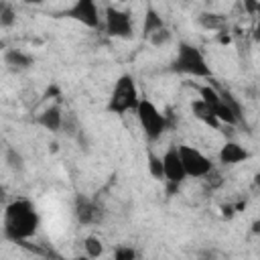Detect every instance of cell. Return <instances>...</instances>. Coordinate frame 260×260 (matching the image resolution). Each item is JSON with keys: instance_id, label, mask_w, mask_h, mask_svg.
<instances>
[{"instance_id": "cell-21", "label": "cell", "mask_w": 260, "mask_h": 260, "mask_svg": "<svg viewBox=\"0 0 260 260\" xmlns=\"http://www.w3.org/2000/svg\"><path fill=\"white\" fill-rule=\"evenodd\" d=\"M16 22V10L12 8V4L2 2L0 4V26L2 28H10Z\"/></svg>"}, {"instance_id": "cell-3", "label": "cell", "mask_w": 260, "mask_h": 260, "mask_svg": "<svg viewBox=\"0 0 260 260\" xmlns=\"http://www.w3.org/2000/svg\"><path fill=\"white\" fill-rule=\"evenodd\" d=\"M140 95H138V87H136V81L130 73H124L118 77V81L114 83V89L110 93V100H108V112L112 114H126L130 110L136 112L138 104H140Z\"/></svg>"}, {"instance_id": "cell-18", "label": "cell", "mask_w": 260, "mask_h": 260, "mask_svg": "<svg viewBox=\"0 0 260 260\" xmlns=\"http://www.w3.org/2000/svg\"><path fill=\"white\" fill-rule=\"evenodd\" d=\"M83 248H85V256L91 258V260H95L104 254V242L98 236H87L83 240Z\"/></svg>"}, {"instance_id": "cell-12", "label": "cell", "mask_w": 260, "mask_h": 260, "mask_svg": "<svg viewBox=\"0 0 260 260\" xmlns=\"http://www.w3.org/2000/svg\"><path fill=\"white\" fill-rule=\"evenodd\" d=\"M63 110L59 106H49L37 116V124L49 132H59L63 126Z\"/></svg>"}, {"instance_id": "cell-15", "label": "cell", "mask_w": 260, "mask_h": 260, "mask_svg": "<svg viewBox=\"0 0 260 260\" xmlns=\"http://www.w3.org/2000/svg\"><path fill=\"white\" fill-rule=\"evenodd\" d=\"M197 20L205 30H223L225 28V18H223V14H217V12H201Z\"/></svg>"}, {"instance_id": "cell-28", "label": "cell", "mask_w": 260, "mask_h": 260, "mask_svg": "<svg viewBox=\"0 0 260 260\" xmlns=\"http://www.w3.org/2000/svg\"><path fill=\"white\" fill-rule=\"evenodd\" d=\"M71 260H91V258H87V256H77V258H71Z\"/></svg>"}, {"instance_id": "cell-5", "label": "cell", "mask_w": 260, "mask_h": 260, "mask_svg": "<svg viewBox=\"0 0 260 260\" xmlns=\"http://www.w3.org/2000/svg\"><path fill=\"white\" fill-rule=\"evenodd\" d=\"M104 28L114 39H132L134 37L132 14L114 4H108L104 10Z\"/></svg>"}, {"instance_id": "cell-11", "label": "cell", "mask_w": 260, "mask_h": 260, "mask_svg": "<svg viewBox=\"0 0 260 260\" xmlns=\"http://www.w3.org/2000/svg\"><path fill=\"white\" fill-rule=\"evenodd\" d=\"M217 156H219V162L221 165H238V162H244L250 156V152L242 144H238L234 140H228L219 148V154Z\"/></svg>"}, {"instance_id": "cell-19", "label": "cell", "mask_w": 260, "mask_h": 260, "mask_svg": "<svg viewBox=\"0 0 260 260\" xmlns=\"http://www.w3.org/2000/svg\"><path fill=\"white\" fill-rule=\"evenodd\" d=\"M146 165H148V173L156 179V181H162L165 179V167H162V156H156L154 152H150L146 156Z\"/></svg>"}, {"instance_id": "cell-2", "label": "cell", "mask_w": 260, "mask_h": 260, "mask_svg": "<svg viewBox=\"0 0 260 260\" xmlns=\"http://www.w3.org/2000/svg\"><path fill=\"white\" fill-rule=\"evenodd\" d=\"M171 71L193 77H211V67L207 65V59L191 43H179L177 55L171 63Z\"/></svg>"}, {"instance_id": "cell-8", "label": "cell", "mask_w": 260, "mask_h": 260, "mask_svg": "<svg viewBox=\"0 0 260 260\" xmlns=\"http://www.w3.org/2000/svg\"><path fill=\"white\" fill-rule=\"evenodd\" d=\"M63 16L81 22L87 28H100V10L93 0H75L69 8H65Z\"/></svg>"}, {"instance_id": "cell-4", "label": "cell", "mask_w": 260, "mask_h": 260, "mask_svg": "<svg viewBox=\"0 0 260 260\" xmlns=\"http://www.w3.org/2000/svg\"><path fill=\"white\" fill-rule=\"evenodd\" d=\"M136 118H138V124L148 140L160 138L162 132L167 130V116L160 114V110L150 100H140V104L136 108Z\"/></svg>"}, {"instance_id": "cell-25", "label": "cell", "mask_w": 260, "mask_h": 260, "mask_svg": "<svg viewBox=\"0 0 260 260\" xmlns=\"http://www.w3.org/2000/svg\"><path fill=\"white\" fill-rule=\"evenodd\" d=\"M252 39H254L256 43H260V16H258L256 26H254V30H252Z\"/></svg>"}, {"instance_id": "cell-20", "label": "cell", "mask_w": 260, "mask_h": 260, "mask_svg": "<svg viewBox=\"0 0 260 260\" xmlns=\"http://www.w3.org/2000/svg\"><path fill=\"white\" fill-rule=\"evenodd\" d=\"M195 258H197V260H230V256H228L223 250L215 248V246H207V248L197 250Z\"/></svg>"}, {"instance_id": "cell-27", "label": "cell", "mask_w": 260, "mask_h": 260, "mask_svg": "<svg viewBox=\"0 0 260 260\" xmlns=\"http://www.w3.org/2000/svg\"><path fill=\"white\" fill-rule=\"evenodd\" d=\"M254 183H256V187H260V173L254 177Z\"/></svg>"}, {"instance_id": "cell-13", "label": "cell", "mask_w": 260, "mask_h": 260, "mask_svg": "<svg viewBox=\"0 0 260 260\" xmlns=\"http://www.w3.org/2000/svg\"><path fill=\"white\" fill-rule=\"evenodd\" d=\"M165 26H167V24H165L162 16L158 14V10H156L154 6H148L146 12H144V22H142V37L148 41L154 32H158V30L165 28Z\"/></svg>"}, {"instance_id": "cell-10", "label": "cell", "mask_w": 260, "mask_h": 260, "mask_svg": "<svg viewBox=\"0 0 260 260\" xmlns=\"http://www.w3.org/2000/svg\"><path fill=\"white\" fill-rule=\"evenodd\" d=\"M4 65L12 73H22L35 65V57L24 51H18V49H8V51H4Z\"/></svg>"}, {"instance_id": "cell-26", "label": "cell", "mask_w": 260, "mask_h": 260, "mask_svg": "<svg viewBox=\"0 0 260 260\" xmlns=\"http://www.w3.org/2000/svg\"><path fill=\"white\" fill-rule=\"evenodd\" d=\"M252 232H254V234H260V219H256V221L252 223Z\"/></svg>"}, {"instance_id": "cell-7", "label": "cell", "mask_w": 260, "mask_h": 260, "mask_svg": "<svg viewBox=\"0 0 260 260\" xmlns=\"http://www.w3.org/2000/svg\"><path fill=\"white\" fill-rule=\"evenodd\" d=\"M162 167H165V181L169 185V191L175 193L179 189V185L187 179L181 154H179V146H169L167 152L162 154Z\"/></svg>"}, {"instance_id": "cell-17", "label": "cell", "mask_w": 260, "mask_h": 260, "mask_svg": "<svg viewBox=\"0 0 260 260\" xmlns=\"http://www.w3.org/2000/svg\"><path fill=\"white\" fill-rule=\"evenodd\" d=\"M83 130V126L79 124V120H77V116L73 114V112H65L63 114V126H61V132H65L67 136H71V138H77V134Z\"/></svg>"}, {"instance_id": "cell-14", "label": "cell", "mask_w": 260, "mask_h": 260, "mask_svg": "<svg viewBox=\"0 0 260 260\" xmlns=\"http://www.w3.org/2000/svg\"><path fill=\"white\" fill-rule=\"evenodd\" d=\"M191 112H193V116H195L197 120H201L203 124L213 126V128H219V122H217V118H215V114H213V108L207 106L203 100H193V102H191Z\"/></svg>"}, {"instance_id": "cell-9", "label": "cell", "mask_w": 260, "mask_h": 260, "mask_svg": "<svg viewBox=\"0 0 260 260\" xmlns=\"http://www.w3.org/2000/svg\"><path fill=\"white\" fill-rule=\"evenodd\" d=\"M73 209H75V217H77V221L81 225H95V223L104 221V207L98 201L89 199V197L79 195L75 199V207Z\"/></svg>"}, {"instance_id": "cell-1", "label": "cell", "mask_w": 260, "mask_h": 260, "mask_svg": "<svg viewBox=\"0 0 260 260\" xmlns=\"http://www.w3.org/2000/svg\"><path fill=\"white\" fill-rule=\"evenodd\" d=\"M39 228V213L26 199H16L4 211V236L12 242H24Z\"/></svg>"}, {"instance_id": "cell-16", "label": "cell", "mask_w": 260, "mask_h": 260, "mask_svg": "<svg viewBox=\"0 0 260 260\" xmlns=\"http://www.w3.org/2000/svg\"><path fill=\"white\" fill-rule=\"evenodd\" d=\"M4 160H6V167H8L12 173H22V171H24V158H22V154H20L14 146H6V150H4Z\"/></svg>"}, {"instance_id": "cell-6", "label": "cell", "mask_w": 260, "mask_h": 260, "mask_svg": "<svg viewBox=\"0 0 260 260\" xmlns=\"http://www.w3.org/2000/svg\"><path fill=\"white\" fill-rule=\"evenodd\" d=\"M179 154H181V160H183V167H185L187 177L203 179V177L213 169L211 160H209L201 150H197L195 146L179 144Z\"/></svg>"}, {"instance_id": "cell-22", "label": "cell", "mask_w": 260, "mask_h": 260, "mask_svg": "<svg viewBox=\"0 0 260 260\" xmlns=\"http://www.w3.org/2000/svg\"><path fill=\"white\" fill-rule=\"evenodd\" d=\"M171 39H173V32H171L169 26H165V28H160L158 32H154V35L148 39V43H150L152 47H165V45L171 43Z\"/></svg>"}, {"instance_id": "cell-24", "label": "cell", "mask_w": 260, "mask_h": 260, "mask_svg": "<svg viewBox=\"0 0 260 260\" xmlns=\"http://www.w3.org/2000/svg\"><path fill=\"white\" fill-rule=\"evenodd\" d=\"M203 179H205V185H207V187H211V189H215V187H219V185L223 183L221 175H219L215 169H211V171H209V173H207Z\"/></svg>"}, {"instance_id": "cell-23", "label": "cell", "mask_w": 260, "mask_h": 260, "mask_svg": "<svg viewBox=\"0 0 260 260\" xmlns=\"http://www.w3.org/2000/svg\"><path fill=\"white\" fill-rule=\"evenodd\" d=\"M114 260H136V250L132 246H118L114 250Z\"/></svg>"}]
</instances>
